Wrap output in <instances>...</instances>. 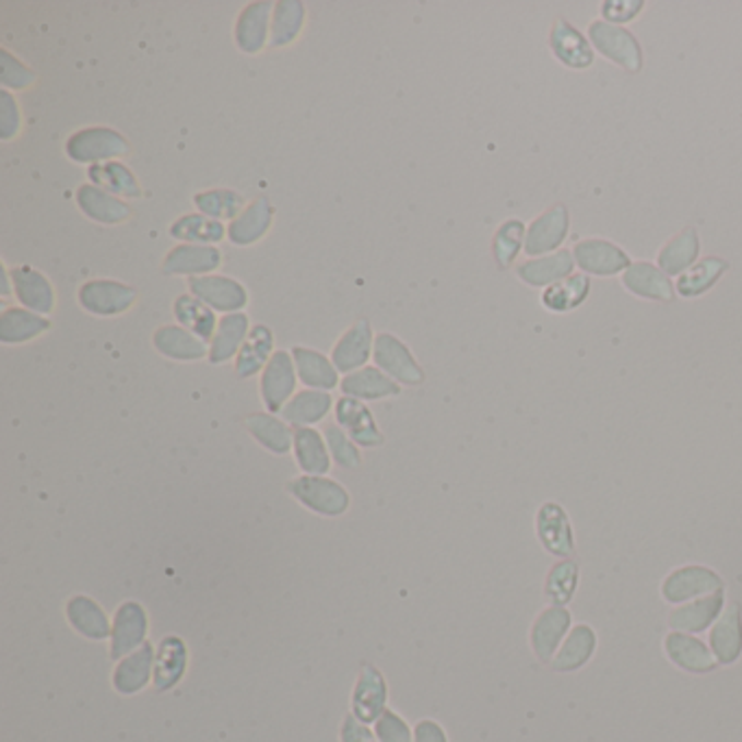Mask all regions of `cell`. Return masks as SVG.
Masks as SVG:
<instances>
[{"instance_id": "cell-1", "label": "cell", "mask_w": 742, "mask_h": 742, "mask_svg": "<svg viewBox=\"0 0 742 742\" xmlns=\"http://www.w3.org/2000/svg\"><path fill=\"white\" fill-rule=\"evenodd\" d=\"M287 491L303 507L327 518L342 516L351 505V495L346 493V488L329 478L303 475L292 480Z\"/></svg>"}, {"instance_id": "cell-2", "label": "cell", "mask_w": 742, "mask_h": 742, "mask_svg": "<svg viewBox=\"0 0 742 742\" xmlns=\"http://www.w3.org/2000/svg\"><path fill=\"white\" fill-rule=\"evenodd\" d=\"M149 612L138 601H125L116 608L111 619L109 658L120 662L129 653L138 651L149 640Z\"/></svg>"}, {"instance_id": "cell-3", "label": "cell", "mask_w": 742, "mask_h": 742, "mask_svg": "<svg viewBox=\"0 0 742 742\" xmlns=\"http://www.w3.org/2000/svg\"><path fill=\"white\" fill-rule=\"evenodd\" d=\"M66 153L72 162L79 164H105L114 162L120 155L129 153V142L114 129L107 127H90L76 131L68 144Z\"/></svg>"}, {"instance_id": "cell-4", "label": "cell", "mask_w": 742, "mask_h": 742, "mask_svg": "<svg viewBox=\"0 0 742 742\" xmlns=\"http://www.w3.org/2000/svg\"><path fill=\"white\" fill-rule=\"evenodd\" d=\"M588 35L599 52L612 59L616 66L629 72H638L643 68L640 42L627 28H621L605 20H594L588 26Z\"/></svg>"}, {"instance_id": "cell-5", "label": "cell", "mask_w": 742, "mask_h": 742, "mask_svg": "<svg viewBox=\"0 0 742 742\" xmlns=\"http://www.w3.org/2000/svg\"><path fill=\"white\" fill-rule=\"evenodd\" d=\"M373 360L379 370H384L399 386H421L425 381V373L414 360L412 351L392 333H379L375 338Z\"/></svg>"}, {"instance_id": "cell-6", "label": "cell", "mask_w": 742, "mask_h": 742, "mask_svg": "<svg viewBox=\"0 0 742 742\" xmlns=\"http://www.w3.org/2000/svg\"><path fill=\"white\" fill-rule=\"evenodd\" d=\"M296 366L294 357L287 351H274L266 368L261 370L259 394L270 414L283 412L287 401L294 397L296 390Z\"/></svg>"}, {"instance_id": "cell-7", "label": "cell", "mask_w": 742, "mask_h": 742, "mask_svg": "<svg viewBox=\"0 0 742 742\" xmlns=\"http://www.w3.org/2000/svg\"><path fill=\"white\" fill-rule=\"evenodd\" d=\"M388 710V682L375 664H362L351 695V715L370 726Z\"/></svg>"}, {"instance_id": "cell-8", "label": "cell", "mask_w": 742, "mask_h": 742, "mask_svg": "<svg viewBox=\"0 0 742 742\" xmlns=\"http://www.w3.org/2000/svg\"><path fill=\"white\" fill-rule=\"evenodd\" d=\"M136 298H138V292L131 285L111 281V279L87 281L79 290L81 307L94 316H105V318L125 314L127 309H131Z\"/></svg>"}, {"instance_id": "cell-9", "label": "cell", "mask_w": 742, "mask_h": 742, "mask_svg": "<svg viewBox=\"0 0 742 742\" xmlns=\"http://www.w3.org/2000/svg\"><path fill=\"white\" fill-rule=\"evenodd\" d=\"M188 287L199 301H203L208 307L216 311L238 314L248 303V292L245 285L229 276H219V274L192 276Z\"/></svg>"}, {"instance_id": "cell-10", "label": "cell", "mask_w": 742, "mask_h": 742, "mask_svg": "<svg viewBox=\"0 0 742 742\" xmlns=\"http://www.w3.org/2000/svg\"><path fill=\"white\" fill-rule=\"evenodd\" d=\"M721 590H723V579L715 570L702 568V566L680 568L671 573L667 581L662 584V594L669 603H686L697 597L702 599V597H708Z\"/></svg>"}, {"instance_id": "cell-11", "label": "cell", "mask_w": 742, "mask_h": 742, "mask_svg": "<svg viewBox=\"0 0 742 742\" xmlns=\"http://www.w3.org/2000/svg\"><path fill=\"white\" fill-rule=\"evenodd\" d=\"M155 653L157 649L153 643L142 645L138 651L129 653L120 662H116V669L111 673V686L122 697H133L142 693L149 684H153V671H155Z\"/></svg>"}, {"instance_id": "cell-12", "label": "cell", "mask_w": 742, "mask_h": 742, "mask_svg": "<svg viewBox=\"0 0 742 742\" xmlns=\"http://www.w3.org/2000/svg\"><path fill=\"white\" fill-rule=\"evenodd\" d=\"M190 651L181 636H166L157 645L155 653V671H153V688L157 693L175 691L188 673Z\"/></svg>"}, {"instance_id": "cell-13", "label": "cell", "mask_w": 742, "mask_h": 742, "mask_svg": "<svg viewBox=\"0 0 742 742\" xmlns=\"http://www.w3.org/2000/svg\"><path fill=\"white\" fill-rule=\"evenodd\" d=\"M335 423L349 434V438L357 447L375 449L384 445V434L379 432L370 410L360 399L342 397L335 403Z\"/></svg>"}, {"instance_id": "cell-14", "label": "cell", "mask_w": 742, "mask_h": 742, "mask_svg": "<svg viewBox=\"0 0 742 742\" xmlns=\"http://www.w3.org/2000/svg\"><path fill=\"white\" fill-rule=\"evenodd\" d=\"M573 257L584 272L601 274V276L625 272L632 266L629 255L623 248L608 240H599V238L577 243L573 248Z\"/></svg>"}, {"instance_id": "cell-15", "label": "cell", "mask_w": 742, "mask_h": 742, "mask_svg": "<svg viewBox=\"0 0 742 742\" xmlns=\"http://www.w3.org/2000/svg\"><path fill=\"white\" fill-rule=\"evenodd\" d=\"M373 349H375V338H373L370 322L360 320L338 340L331 353V362L338 368V373L351 375L366 366V362L373 355Z\"/></svg>"}, {"instance_id": "cell-16", "label": "cell", "mask_w": 742, "mask_h": 742, "mask_svg": "<svg viewBox=\"0 0 742 742\" xmlns=\"http://www.w3.org/2000/svg\"><path fill=\"white\" fill-rule=\"evenodd\" d=\"M568 627H570V612L560 608V605L546 608L538 616V621L533 623V629H531V647H533L535 658L542 664L553 662L555 653L562 647V640H564Z\"/></svg>"}, {"instance_id": "cell-17", "label": "cell", "mask_w": 742, "mask_h": 742, "mask_svg": "<svg viewBox=\"0 0 742 742\" xmlns=\"http://www.w3.org/2000/svg\"><path fill=\"white\" fill-rule=\"evenodd\" d=\"M66 619L70 627L94 643H103L111 638V621L105 610L87 594H74L66 603Z\"/></svg>"}, {"instance_id": "cell-18", "label": "cell", "mask_w": 742, "mask_h": 742, "mask_svg": "<svg viewBox=\"0 0 742 742\" xmlns=\"http://www.w3.org/2000/svg\"><path fill=\"white\" fill-rule=\"evenodd\" d=\"M566 234H568V210L562 203H557L529 225L525 236V252L544 255L549 250H555L564 243Z\"/></svg>"}, {"instance_id": "cell-19", "label": "cell", "mask_w": 742, "mask_h": 742, "mask_svg": "<svg viewBox=\"0 0 742 742\" xmlns=\"http://www.w3.org/2000/svg\"><path fill=\"white\" fill-rule=\"evenodd\" d=\"M664 649H667L669 660L688 673H697V675L712 673L719 664L712 649L691 634H680V632L669 634L664 640Z\"/></svg>"}, {"instance_id": "cell-20", "label": "cell", "mask_w": 742, "mask_h": 742, "mask_svg": "<svg viewBox=\"0 0 742 742\" xmlns=\"http://www.w3.org/2000/svg\"><path fill=\"white\" fill-rule=\"evenodd\" d=\"M549 44H551L553 55L568 68L584 70V68H590L594 61L592 46L568 20H562V17L555 20L551 35H549Z\"/></svg>"}, {"instance_id": "cell-21", "label": "cell", "mask_w": 742, "mask_h": 742, "mask_svg": "<svg viewBox=\"0 0 742 742\" xmlns=\"http://www.w3.org/2000/svg\"><path fill=\"white\" fill-rule=\"evenodd\" d=\"M13 292L24 309H31L35 314H50L55 307V290L50 281L31 266L13 268L11 272Z\"/></svg>"}, {"instance_id": "cell-22", "label": "cell", "mask_w": 742, "mask_h": 742, "mask_svg": "<svg viewBox=\"0 0 742 742\" xmlns=\"http://www.w3.org/2000/svg\"><path fill=\"white\" fill-rule=\"evenodd\" d=\"M623 285L643 298L649 301H673L675 298V287L669 279V274L649 261H636L623 272Z\"/></svg>"}, {"instance_id": "cell-23", "label": "cell", "mask_w": 742, "mask_h": 742, "mask_svg": "<svg viewBox=\"0 0 742 742\" xmlns=\"http://www.w3.org/2000/svg\"><path fill=\"white\" fill-rule=\"evenodd\" d=\"M153 346L164 357L177 360V362H199L203 357H210L208 344L199 335H195L192 331L179 325L160 327L153 333Z\"/></svg>"}, {"instance_id": "cell-24", "label": "cell", "mask_w": 742, "mask_h": 742, "mask_svg": "<svg viewBox=\"0 0 742 742\" xmlns=\"http://www.w3.org/2000/svg\"><path fill=\"white\" fill-rule=\"evenodd\" d=\"M710 649L719 664L730 667L742 653V610L739 603H730L710 632Z\"/></svg>"}, {"instance_id": "cell-25", "label": "cell", "mask_w": 742, "mask_h": 742, "mask_svg": "<svg viewBox=\"0 0 742 742\" xmlns=\"http://www.w3.org/2000/svg\"><path fill=\"white\" fill-rule=\"evenodd\" d=\"M535 525H538V535L549 553L566 557L575 551L570 520L557 503H544L538 511Z\"/></svg>"}, {"instance_id": "cell-26", "label": "cell", "mask_w": 742, "mask_h": 742, "mask_svg": "<svg viewBox=\"0 0 742 742\" xmlns=\"http://www.w3.org/2000/svg\"><path fill=\"white\" fill-rule=\"evenodd\" d=\"M723 601L726 599H723V590H721V592L702 597L693 603H686V605L678 608L675 612H671L669 625H671V629H675L680 634L706 632L723 614Z\"/></svg>"}, {"instance_id": "cell-27", "label": "cell", "mask_w": 742, "mask_h": 742, "mask_svg": "<svg viewBox=\"0 0 742 742\" xmlns=\"http://www.w3.org/2000/svg\"><path fill=\"white\" fill-rule=\"evenodd\" d=\"M573 268H575L573 252L570 250H557V252L546 255V257H533V259L522 261L516 268V274L527 285H533V287L546 285L549 287L553 283H560V281L568 279Z\"/></svg>"}, {"instance_id": "cell-28", "label": "cell", "mask_w": 742, "mask_h": 742, "mask_svg": "<svg viewBox=\"0 0 742 742\" xmlns=\"http://www.w3.org/2000/svg\"><path fill=\"white\" fill-rule=\"evenodd\" d=\"M294 458L305 475L325 478L331 471V454L322 434L314 427H294Z\"/></svg>"}, {"instance_id": "cell-29", "label": "cell", "mask_w": 742, "mask_h": 742, "mask_svg": "<svg viewBox=\"0 0 742 742\" xmlns=\"http://www.w3.org/2000/svg\"><path fill=\"white\" fill-rule=\"evenodd\" d=\"M76 203L87 219L103 225H120L131 216V208L120 197H114L92 184L79 188Z\"/></svg>"}, {"instance_id": "cell-30", "label": "cell", "mask_w": 742, "mask_h": 742, "mask_svg": "<svg viewBox=\"0 0 742 742\" xmlns=\"http://www.w3.org/2000/svg\"><path fill=\"white\" fill-rule=\"evenodd\" d=\"M340 388H342L344 397H353V399H360V401H379V399L401 394V386L375 366H364V368L346 375L340 381Z\"/></svg>"}, {"instance_id": "cell-31", "label": "cell", "mask_w": 742, "mask_h": 742, "mask_svg": "<svg viewBox=\"0 0 742 742\" xmlns=\"http://www.w3.org/2000/svg\"><path fill=\"white\" fill-rule=\"evenodd\" d=\"M292 357H294L298 381L303 386H307L309 390H325V392H329V390H333L340 384L338 368L322 353L305 349V346H294L292 349Z\"/></svg>"}, {"instance_id": "cell-32", "label": "cell", "mask_w": 742, "mask_h": 742, "mask_svg": "<svg viewBox=\"0 0 742 742\" xmlns=\"http://www.w3.org/2000/svg\"><path fill=\"white\" fill-rule=\"evenodd\" d=\"M223 261L221 250L205 245H181L175 247L162 261V270L166 274H192L201 276V272H214Z\"/></svg>"}, {"instance_id": "cell-33", "label": "cell", "mask_w": 742, "mask_h": 742, "mask_svg": "<svg viewBox=\"0 0 742 742\" xmlns=\"http://www.w3.org/2000/svg\"><path fill=\"white\" fill-rule=\"evenodd\" d=\"M247 314L238 311V314H227L219 320L216 333L212 338V346H210V362L212 364H225L234 357H238L245 340H247L248 327Z\"/></svg>"}, {"instance_id": "cell-34", "label": "cell", "mask_w": 742, "mask_h": 742, "mask_svg": "<svg viewBox=\"0 0 742 742\" xmlns=\"http://www.w3.org/2000/svg\"><path fill=\"white\" fill-rule=\"evenodd\" d=\"M270 2H250L238 15L236 22V44L243 52L255 55L266 46L270 35Z\"/></svg>"}, {"instance_id": "cell-35", "label": "cell", "mask_w": 742, "mask_h": 742, "mask_svg": "<svg viewBox=\"0 0 742 742\" xmlns=\"http://www.w3.org/2000/svg\"><path fill=\"white\" fill-rule=\"evenodd\" d=\"M50 329V320L24 307H7L0 314V342L24 344Z\"/></svg>"}, {"instance_id": "cell-36", "label": "cell", "mask_w": 742, "mask_h": 742, "mask_svg": "<svg viewBox=\"0 0 742 742\" xmlns=\"http://www.w3.org/2000/svg\"><path fill=\"white\" fill-rule=\"evenodd\" d=\"M597 649V636L592 632V627L588 625H577L568 638L562 643L560 651L555 653L551 669L557 673H573L579 671L581 667H586L590 662V658L594 656Z\"/></svg>"}, {"instance_id": "cell-37", "label": "cell", "mask_w": 742, "mask_h": 742, "mask_svg": "<svg viewBox=\"0 0 742 742\" xmlns=\"http://www.w3.org/2000/svg\"><path fill=\"white\" fill-rule=\"evenodd\" d=\"M333 399L325 390H303L296 392L287 405L283 408L281 416L285 423L294 427H311L320 423L331 412Z\"/></svg>"}, {"instance_id": "cell-38", "label": "cell", "mask_w": 742, "mask_h": 742, "mask_svg": "<svg viewBox=\"0 0 742 742\" xmlns=\"http://www.w3.org/2000/svg\"><path fill=\"white\" fill-rule=\"evenodd\" d=\"M270 225H272V205L268 203V199H257L236 221H232L227 236L234 245L248 247L261 240L268 234Z\"/></svg>"}, {"instance_id": "cell-39", "label": "cell", "mask_w": 742, "mask_h": 742, "mask_svg": "<svg viewBox=\"0 0 742 742\" xmlns=\"http://www.w3.org/2000/svg\"><path fill=\"white\" fill-rule=\"evenodd\" d=\"M274 346V338L272 331L266 325H255L248 331L247 340L236 357V373L240 379H250L255 377L259 370L266 368V364L270 362V357Z\"/></svg>"}, {"instance_id": "cell-40", "label": "cell", "mask_w": 742, "mask_h": 742, "mask_svg": "<svg viewBox=\"0 0 742 742\" xmlns=\"http://www.w3.org/2000/svg\"><path fill=\"white\" fill-rule=\"evenodd\" d=\"M250 436L274 456H285L294 447V432L285 421H279L272 414H250L247 419Z\"/></svg>"}, {"instance_id": "cell-41", "label": "cell", "mask_w": 742, "mask_h": 742, "mask_svg": "<svg viewBox=\"0 0 742 742\" xmlns=\"http://www.w3.org/2000/svg\"><path fill=\"white\" fill-rule=\"evenodd\" d=\"M90 184L114 195V197H125V199H138L142 195V188L133 173L120 164V162H105L96 164L87 173Z\"/></svg>"}, {"instance_id": "cell-42", "label": "cell", "mask_w": 742, "mask_h": 742, "mask_svg": "<svg viewBox=\"0 0 742 742\" xmlns=\"http://www.w3.org/2000/svg\"><path fill=\"white\" fill-rule=\"evenodd\" d=\"M175 318L179 325H184L188 331L199 335L203 342H212L219 320L214 316V309L208 307L203 301H199L195 294H181L175 301Z\"/></svg>"}, {"instance_id": "cell-43", "label": "cell", "mask_w": 742, "mask_h": 742, "mask_svg": "<svg viewBox=\"0 0 742 742\" xmlns=\"http://www.w3.org/2000/svg\"><path fill=\"white\" fill-rule=\"evenodd\" d=\"M170 236L190 245H205L212 247L227 236V227L221 221H214L203 214H188L175 221L170 227Z\"/></svg>"}, {"instance_id": "cell-44", "label": "cell", "mask_w": 742, "mask_h": 742, "mask_svg": "<svg viewBox=\"0 0 742 742\" xmlns=\"http://www.w3.org/2000/svg\"><path fill=\"white\" fill-rule=\"evenodd\" d=\"M699 255V234L693 227H686L673 240H669L658 252V266L669 274H682L691 263H695Z\"/></svg>"}, {"instance_id": "cell-45", "label": "cell", "mask_w": 742, "mask_h": 742, "mask_svg": "<svg viewBox=\"0 0 742 742\" xmlns=\"http://www.w3.org/2000/svg\"><path fill=\"white\" fill-rule=\"evenodd\" d=\"M588 294H590V279L586 274H570L568 279L553 283L542 292V305L549 311L564 314V311L579 307Z\"/></svg>"}, {"instance_id": "cell-46", "label": "cell", "mask_w": 742, "mask_h": 742, "mask_svg": "<svg viewBox=\"0 0 742 742\" xmlns=\"http://www.w3.org/2000/svg\"><path fill=\"white\" fill-rule=\"evenodd\" d=\"M305 24V4L298 0H281L274 4L270 24V46L292 44Z\"/></svg>"}, {"instance_id": "cell-47", "label": "cell", "mask_w": 742, "mask_h": 742, "mask_svg": "<svg viewBox=\"0 0 742 742\" xmlns=\"http://www.w3.org/2000/svg\"><path fill=\"white\" fill-rule=\"evenodd\" d=\"M728 261L719 259V257H706L704 261H699L697 266H693L691 270H686L680 279L675 290L686 296V298H695L706 294L728 270Z\"/></svg>"}, {"instance_id": "cell-48", "label": "cell", "mask_w": 742, "mask_h": 742, "mask_svg": "<svg viewBox=\"0 0 742 742\" xmlns=\"http://www.w3.org/2000/svg\"><path fill=\"white\" fill-rule=\"evenodd\" d=\"M195 203L203 216H210L214 221H227L238 219L245 212V199L234 190H210L195 197Z\"/></svg>"}, {"instance_id": "cell-49", "label": "cell", "mask_w": 742, "mask_h": 742, "mask_svg": "<svg viewBox=\"0 0 742 742\" xmlns=\"http://www.w3.org/2000/svg\"><path fill=\"white\" fill-rule=\"evenodd\" d=\"M331 460L342 467V469H357L362 464V456L357 445L349 438V434L335 423V425H327L322 432Z\"/></svg>"}, {"instance_id": "cell-50", "label": "cell", "mask_w": 742, "mask_h": 742, "mask_svg": "<svg viewBox=\"0 0 742 742\" xmlns=\"http://www.w3.org/2000/svg\"><path fill=\"white\" fill-rule=\"evenodd\" d=\"M525 225L516 219L505 221L495 234V259L500 268H509L525 243Z\"/></svg>"}, {"instance_id": "cell-51", "label": "cell", "mask_w": 742, "mask_h": 742, "mask_svg": "<svg viewBox=\"0 0 742 742\" xmlns=\"http://www.w3.org/2000/svg\"><path fill=\"white\" fill-rule=\"evenodd\" d=\"M577 573H579V568H577L575 562H560L551 570V575L546 579V594L555 605L562 608L564 603H568L573 599L575 588H577Z\"/></svg>"}, {"instance_id": "cell-52", "label": "cell", "mask_w": 742, "mask_h": 742, "mask_svg": "<svg viewBox=\"0 0 742 742\" xmlns=\"http://www.w3.org/2000/svg\"><path fill=\"white\" fill-rule=\"evenodd\" d=\"M375 734H377L379 742H414V730L394 710H386L377 719Z\"/></svg>"}, {"instance_id": "cell-53", "label": "cell", "mask_w": 742, "mask_h": 742, "mask_svg": "<svg viewBox=\"0 0 742 742\" xmlns=\"http://www.w3.org/2000/svg\"><path fill=\"white\" fill-rule=\"evenodd\" d=\"M0 66H2V85L4 87H13V90H24L28 85L35 83V74L20 63L17 59L11 57V52L7 48H2L0 52Z\"/></svg>"}, {"instance_id": "cell-54", "label": "cell", "mask_w": 742, "mask_h": 742, "mask_svg": "<svg viewBox=\"0 0 742 742\" xmlns=\"http://www.w3.org/2000/svg\"><path fill=\"white\" fill-rule=\"evenodd\" d=\"M17 131H20V109L13 96L4 90L0 94V138L7 142L15 138Z\"/></svg>"}, {"instance_id": "cell-55", "label": "cell", "mask_w": 742, "mask_h": 742, "mask_svg": "<svg viewBox=\"0 0 742 742\" xmlns=\"http://www.w3.org/2000/svg\"><path fill=\"white\" fill-rule=\"evenodd\" d=\"M643 7H645L643 0H608V2H603L601 9H603V17L610 20V24H612V22L634 20L640 13Z\"/></svg>"}, {"instance_id": "cell-56", "label": "cell", "mask_w": 742, "mask_h": 742, "mask_svg": "<svg viewBox=\"0 0 742 742\" xmlns=\"http://www.w3.org/2000/svg\"><path fill=\"white\" fill-rule=\"evenodd\" d=\"M340 742H379V739L375 730H370L366 723H362L353 715H346L340 726Z\"/></svg>"}, {"instance_id": "cell-57", "label": "cell", "mask_w": 742, "mask_h": 742, "mask_svg": "<svg viewBox=\"0 0 742 742\" xmlns=\"http://www.w3.org/2000/svg\"><path fill=\"white\" fill-rule=\"evenodd\" d=\"M414 742H449V737L440 723L423 719L414 728Z\"/></svg>"}]
</instances>
